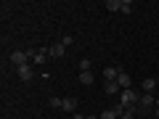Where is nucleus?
<instances>
[{
    "label": "nucleus",
    "mask_w": 159,
    "mask_h": 119,
    "mask_svg": "<svg viewBox=\"0 0 159 119\" xmlns=\"http://www.w3.org/2000/svg\"><path fill=\"white\" fill-rule=\"evenodd\" d=\"M138 98H141V93H133V90H122L119 93V103L127 108H135L138 106Z\"/></svg>",
    "instance_id": "2"
},
{
    "label": "nucleus",
    "mask_w": 159,
    "mask_h": 119,
    "mask_svg": "<svg viewBox=\"0 0 159 119\" xmlns=\"http://www.w3.org/2000/svg\"><path fill=\"white\" fill-rule=\"evenodd\" d=\"M122 13H133V3L130 0H122Z\"/></svg>",
    "instance_id": "16"
},
{
    "label": "nucleus",
    "mask_w": 159,
    "mask_h": 119,
    "mask_svg": "<svg viewBox=\"0 0 159 119\" xmlns=\"http://www.w3.org/2000/svg\"><path fill=\"white\" fill-rule=\"evenodd\" d=\"M103 93L106 95H119L122 87H119V82H103Z\"/></svg>",
    "instance_id": "7"
},
{
    "label": "nucleus",
    "mask_w": 159,
    "mask_h": 119,
    "mask_svg": "<svg viewBox=\"0 0 159 119\" xmlns=\"http://www.w3.org/2000/svg\"><path fill=\"white\" fill-rule=\"evenodd\" d=\"M48 51H51V58H61L64 53H66V48H64L61 42H56V45H51V48H48Z\"/></svg>",
    "instance_id": "8"
},
{
    "label": "nucleus",
    "mask_w": 159,
    "mask_h": 119,
    "mask_svg": "<svg viewBox=\"0 0 159 119\" xmlns=\"http://www.w3.org/2000/svg\"><path fill=\"white\" fill-rule=\"evenodd\" d=\"M27 58H32V51H13L11 53V64L13 66H24Z\"/></svg>",
    "instance_id": "3"
},
{
    "label": "nucleus",
    "mask_w": 159,
    "mask_h": 119,
    "mask_svg": "<svg viewBox=\"0 0 159 119\" xmlns=\"http://www.w3.org/2000/svg\"><path fill=\"white\" fill-rule=\"evenodd\" d=\"M48 103H51V108H61V106H64V98L53 95V98H51V101H48Z\"/></svg>",
    "instance_id": "14"
},
{
    "label": "nucleus",
    "mask_w": 159,
    "mask_h": 119,
    "mask_svg": "<svg viewBox=\"0 0 159 119\" xmlns=\"http://www.w3.org/2000/svg\"><path fill=\"white\" fill-rule=\"evenodd\" d=\"M64 111H69V114H72V111H77V98H72V95H69V98H64Z\"/></svg>",
    "instance_id": "10"
},
{
    "label": "nucleus",
    "mask_w": 159,
    "mask_h": 119,
    "mask_svg": "<svg viewBox=\"0 0 159 119\" xmlns=\"http://www.w3.org/2000/svg\"><path fill=\"white\" fill-rule=\"evenodd\" d=\"M117 82H119V87H122V90H130V74H127V72H119Z\"/></svg>",
    "instance_id": "9"
},
{
    "label": "nucleus",
    "mask_w": 159,
    "mask_h": 119,
    "mask_svg": "<svg viewBox=\"0 0 159 119\" xmlns=\"http://www.w3.org/2000/svg\"><path fill=\"white\" fill-rule=\"evenodd\" d=\"M80 85H93V72H80Z\"/></svg>",
    "instance_id": "13"
},
{
    "label": "nucleus",
    "mask_w": 159,
    "mask_h": 119,
    "mask_svg": "<svg viewBox=\"0 0 159 119\" xmlns=\"http://www.w3.org/2000/svg\"><path fill=\"white\" fill-rule=\"evenodd\" d=\"M138 111H141V114H148V111H151V108H157V103H154V95H151V93H141V98H138Z\"/></svg>",
    "instance_id": "1"
},
{
    "label": "nucleus",
    "mask_w": 159,
    "mask_h": 119,
    "mask_svg": "<svg viewBox=\"0 0 159 119\" xmlns=\"http://www.w3.org/2000/svg\"><path fill=\"white\" fill-rule=\"evenodd\" d=\"M106 8L111 13H117V11H122V0H106Z\"/></svg>",
    "instance_id": "12"
},
{
    "label": "nucleus",
    "mask_w": 159,
    "mask_h": 119,
    "mask_svg": "<svg viewBox=\"0 0 159 119\" xmlns=\"http://www.w3.org/2000/svg\"><path fill=\"white\" fill-rule=\"evenodd\" d=\"M85 119H101V117H93V114H90V117H85Z\"/></svg>",
    "instance_id": "21"
},
{
    "label": "nucleus",
    "mask_w": 159,
    "mask_h": 119,
    "mask_svg": "<svg viewBox=\"0 0 159 119\" xmlns=\"http://www.w3.org/2000/svg\"><path fill=\"white\" fill-rule=\"evenodd\" d=\"M72 42H74V37H72V34H64V37H61V45H64V48H69Z\"/></svg>",
    "instance_id": "17"
},
{
    "label": "nucleus",
    "mask_w": 159,
    "mask_h": 119,
    "mask_svg": "<svg viewBox=\"0 0 159 119\" xmlns=\"http://www.w3.org/2000/svg\"><path fill=\"white\" fill-rule=\"evenodd\" d=\"M141 87H143V93H151L154 87H157V79H154V77H146V79L141 82Z\"/></svg>",
    "instance_id": "11"
},
{
    "label": "nucleus",
    "mask_w": 159,
    "mask_h": 119,
    "mask_svg": "<svg viewBox=\"0 0 159 119\" xmlns=\"http://www.w3.org/2000/svg\"><path fill=\"white\" fill-rule=\"evenodd\" d=\"M154 117L159 119V101H157V108H154Z\"/></svg>",
    "instance_id": "19"
},
{
    "label": "nucleus",
    "mask_w": 159,
    "mask_h": 119,
    "mask_svg": "<svg viewBox=\"0 0 159 119\" xmlns=\"http://www.w3.org/2000/svg\"><path fill=\"white\" fill-rule=\"evenodd\" d=\"M48 56H51V51H48V48H37V51H32V61L37 64V66H40V64H45Z\"/></svg>",
    "instance_id": "4"
},
{
    "label": "nucleus",
    "mask_w": 159,
    "mask_h": 119,
    "mask_svg": "<svg viewBox=\"0 0 159 119\" xmlns=\"http://www.w3.org/2000/svg\"><path fill=\"white\" fill-rule=\"evenodd\" d=\"M80 69H82V72H90V58H82V61H80Z\"/></svg>",
    "instance_id": "18"
},
{
    "label": "nucleus",
    "mask_w": 159,
    "mask_h": 119,
    "mask_svg": "<svg viewBox=\"0 0 159 119\" xmlns=\"http://www.w3.org/2000/svg\"><path fill=\"white\" fill-rule=\"evenodd\" d=\"M72 119H85V117H82V114H72Z\"/></svg>",
    "instance_id": "20"
},
{
    "label": "nucleus",
    "mask_w": 159,
    "mask_h": 119,
    "mask_svg": "<svg viewBox=\"0 0 159 119\" xmlns=\"http://www.w3.org/2000/svg\"><path fill=\"white\" fill-rule=\"evenodd\" d=\"M101 119H119V117H117L114 108H106V111H101Z\"/></svg>",
    "instance_id": "15"
},
{
    "label": "nucleus",
    "mask_w": 159,
    "mask_h": 119,
    "mask_svg": "<svg viewBox=\"0 0 159 119\" xmlns=\"http://www.w3.org/2000/svg\"><path fill=\"white\" fill-rule=\"evenodd\" d=\"M119 72H122L119 66H106V69H103V79H106V82H117Z\"/></svg>",
    "instance_id": "5"
},
{
    "label": "nucleus",
    "mask_w": 159,
    "mask_h": 119,
    "mask_svg": "<svg viewBox=\"0 0 159 119\" xmlns=\"http://www.w3.org/2000/svg\"><path fill=\"white\" fill-rule=\"evenodd\" d=\"M16 74L24 79V82H27V79H32V77H34V69L29 66V64H24V66H16Z\"/></svg>",
    "instance_id": "6"
}]
</instances>
